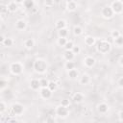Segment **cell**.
I'll return each mask as SVG.
<instances>
[{"mask_svg":"<svg viewBox=\"0 0 123 123\" xmlns=\"http://www.w3.org/2000/svg\"><path fill=\"white\" fill-rule=\"evenodd\" d=\"M10 71L12 72V74L15 75V76H18L22 73L23 71V66L20 62H12L11 65H10Z\"/></svg>","mask_w":123,"mask_h":123,"instance_id":"obj_3","label":"cell"},{"mask_svg":"<svg viewBox=\"0 0 123 123\" xmlns=\"http://www.w3.org/2000/svg\"><path fill=\"white\" fill-rule=\"evenodd\" d=\"M6 109H7V106H6L5 102L1 101V102H0V113H3V112L6 111Z\"/></svg>","mask_w":123,"mask_h":123,"instance_id":"obj_35","label":"cell"},{"mask_svg":"<svg viewBox=\"0 0 123 123\" xmlns=\"http://www.w3.org/2000/svg\"><path fill=\"white\" fill-rule=\"evenodd\" d=\"M72 52H73L75 55L80 54V52H81V48H80V46H78V45H74L73 48H72Z\"/></svg>","mask_w":123,"mask_h":123,"instance_id":"obj_34","label":"cell"},{"mask_svg":"<svg viewBox=\"0 0 123 123\" xmlns=\"http://www.w3.org/2000/svg\"><path fill=\"white\" fill-rule=\"evenodd\" d=\"M73 46H74L73 41H72V40H67V42L65 43V45H64V47H63V48H64L65 50H72Z\"/></svg>","mask_w":123,"mask_h":123,"instance_id":"obj_29","label":"cell"},{"mask_svg":"<svg viewBox=\"0 0 123 123\" xmlns=\"http://www.w3.org/2000/svg\"><path fill=\"white\" fill-rule=\"evenodd\" d=\"M118 86L123 88V77H120V78L118 79Z\"/></svg>","mask_w":123,"mask_h":123,"instance_id":"obj_37","label":"cell"},{"mask_svg":"<svg viewBox=\"0 0 123 123\" xmlns=\"http://www.w3.org/2000/svg\"><path fill=\"white\" fill-rule=\"evenodd\" d=\"M5 38H6V37H4L3 35H1V36H0V43H1V44H2L3 42H4Z\"/></svg>","mask_w":123,"mask_h":123,"instance_id":"obj_40","label":"cell"},{"mask_svg":"<svg viewBox=\"0 0 123 123\" xmlns=\"http://www.w3.org/2000/svg\"><path fill=\"white\" fill-rule=\"evenodd\" d=\"M114 44H115V45H117L118 47L123 46V36H121V35H120L118 37L114 38Z\"/></svg>","mask_w":123,"mask_h":123,"instance_id":"obj_26","label":"cell"},{"mask_svg":"<svg viewBox=\"0 0 123 123\" xmlns=\"http://www.w3.org/2000/svg\"><path fill=\"white\" fill-rule=\"evenodd\" d=\"M122 31H123V25H122Z\"/></svg>","mask_w":123,"mask_h":123,"instance_id":"obj_43","label":"cell"},{"mask_svg":"<svg viewBox=\"0 0 123 123\" xmlns=\"http://www.w3.org/2000/svg\"><path fill=\"white\" fill-rule=\"evenodd\" d=\"M14 2H15V3H17V4H20V3H23V2H24V0H14Z\"/></svg>","mask_w":123,"mask_h":123,"instance_id":"obj_41","label":"cell"},{"mask_svg":"<svg viewBox=\"0 0 123 123\" xmlns=\"http://www.w3.org/2000/svg\"><path fill=\"white\" fill-rule=\"evenodd\" d=\"M23 5L27 9H32L35 6V2H34V0H24Z\"/></svg>","mask_w":123,"mask_h":123,"instance_id":"obj_22","label":"cell"},{"mask_svg":"<svg viewBox=\"0 0 123 123\" xmlns=\"http://www.w3.org/2000/svg\"><path fill=\"white\" fill-rule=\"evenodd\" d=\"M73 33H74V35L75 36H80V35H82L83 34V28L81 27V26H75L74 27V29H73Z\"/></svg>","mask_w":123,"mask_h":123,"instance_id":"obj_27","label":"cell"},{"mask_svg":"<svg viewBox=\"0 0 123 123\" xmlns=\"http://www.w3.org/2000/svg\"><path fill=\"white\" fill-rule=\"evenodd\" d=\"M30 86L33 90H38L41 88V86H40V82L39 80L37 79H33L31 82H30Z\"/></svg>","mask_w":123,"mask_h":123,"instance_id":"obj_11","label":"cell"},{"mask_svg":"<svg viewBox=\"0 0 123 123\" xmlns=\"http://www.w3.org/2000/svg\"><path fill=\"white\" fill-rule=\"evenodd\" d=\"M111 37L114 39V38H116V37H118L120 36V32H119L118 30H113V31H111Z\"/></svg>","mask_w":123,"mask_h":123,"instance_id":"obj_32","label":"cell"},{"mask_svg":"<svg viewBox=\"0 0 123 123\" xmlns=\"http://www.w3.org/2000/svg\"><path fill=\"white\" fill-rule=\"evenodd\" d=\"M56 28H57L58 30L66 28V21L63 20V19H59V20L56 22Z\"/></svg>","mask_w":123,"mask_h":123,"instance_id":"obj_21","label":"cell"},{"mask_svg":"<svg viewBox=\"0 0 123 123\" xmlns=\"http://www.w3.org/2000/svg\"><path fill=\"white\" fill-rule=\"evenodd\" d=\"M11 110H12V112L14 115H20V114H22L23 111H24V107H23V105L20 104V103H14V104H12Z\"/></svg>","mask_w":123,"mask_h":123,"instance_id":"obj_5","label":"cell"},{"mask_svg":"<svg viewBox=\"0 0 123 123\" xmlns=\"http://www.w3.org/2000/svg\"><path fill=\"white\" fill-rule=\"evenodd\" d=\"M46 122H54V119H51V118H48V119H46Z\"/></svg>","mask_w":123,"mask_h":123,"instance_id":"obj_42","label":"cell"},{"mask_svg":"<svg viewBox=\"0 0 123 123\" xmlns=\"http://www.w3.org/2000/svg\"><path fill=\"white\" fill-rule=\"evenodd\" d=\"M26 27H27V23H26L24 20H22V19H19V20H17V21L15 22V28H16L17 30H19V31L25 30Z\"/></svg>","mask_w":123,"mask_h":123,"instance_id":"obj_13","label":"cell"},{"mask_svg":"<svg viewBox=\"0 0 123 123\" xmlns=\"http://www.w3.org/2000/svg\"><path fill=\"white\" fill-rule=\"evenodd\" d=\"M89 82H90V78H89V76L87 74H83L82 77L80 78V84L81 85L85 86V85H87Z\"/></svg>","mask_w":123,"mask_h":123,"instance_id":"obj_20","label":"cell"},{"mask_svg":"<svg viewBox=\"0 0 123 123\" xmlns=\"http://www.w3.org/2000/svg\"><path fill=\"white\" fill-rule=\"evenodd\" d=\"M57 86H58V85H57V83L54 82V81H50L49 84H48V87H49L52 91L56 90V89H57Z\"/></svg>","mask_w":123,"mask_h":123,"instance_id":"obj_30","label":"cell"},{"mask_svg":"<svg viewBox=\"0 0 123 123\" xmlns=\"http://www.w3.org/2000/svg\"><path fill=\"white\" fill-rule=\"evenodd\" d=\"M39 93L43 99H49L52 96V90L48 86L47 87H41L39 89Z\"/></svg>","mask_w":123,"mask_h":123,"instance_id":"obj_8","label":"cell"},{"mask_svg":"<svg viewBox=\"0 0 123 123\" xmlns=\"http://www.w3.org/2000/svg\"><path fill=\"white\" fill-rule=\"evenodd\" d=\"M24 46L25 48L27 49H32L34 46H35V40L33 38H27L25 41H24Z\"/></svg>","mask_w":123,"mask_h":123,"instance_id":"obj_18","label":"cell"},{"mask_svg":"<svg viewBox=\"0 0 123 123\" xmlns=\"http://www.w3.org/2000/svg\"><path fill=\"white\" fill-rule=\"evenodd\" d=\"M111 45L108 40L102 39V40L98 41V43L96 45V50L100 54H107L111 51Z\"/></svg>","mask_w":123,"mask_h":123,"instance_id":"obj_2","label":"cell"},{"mask_svg":"<svg viewBox=\"0 0 123 123\" xmlns=\"http://www.w3.org/2000/svg\"><path fill=\"white\" fill-rule=\"evenodd\" d=\"M64 67H65L66 70H71V69L75 68V63L72 61H66V62L64 64Z\"/></svg>","mask_w":123,"mask_h":123,"instance_id":"obj_25","label":"cell"},{"mask_svg":"<svg viewBox=\"0 0 123 123\" xmlns=\"http://www.w3.org/2000/svg\"><path fill=\"white\" fill-rule=\"evenodd\" d=\"M7 85H8V82H7V81H5L4 79H1V81H0V89L3 91V90H4V88L7 86Z\"/></svg>","mask_w":123,"mask_h":123,"instance_id":"obj_33","label":"cell"},{"mask_svg":"<svg viewBox=\"0 0 123 123\" xmlns=\"http://www.w3.org/2000/svg\"><path fill=\"white\" fill-rule=\"evenodd\" d=\"M48 68V65H47V62L45 60L43 59H37L34 62V69L37 73H39V74H43L46 72Z\"/></svg>","mask_w":123,"mask_h":123,"instance_id":"obj_1","label":"cell"},{"mask_svg":"<svg viewBox=\"0 0 123 123\" xmlns=\"http://www.w3.org/2000/svg\"><path fill=\"white\" fill-rule=\"evenodd\" d=\"M95 62H96V61H95V59L93 57H86L84 60V63H85V65L86 67H92V66H94L95 65Z\"/></svg>","mask_w":123,"mask_h":123,"instance_id":"obj_10","label":"cell"},{"mask_svg":"<svg viewBox=\"0 0 123 123\" xmlns=\"http://www.w3.org/2000/svg\"><path fill=\"white\" fill-rule=\"evenodd\" d=\"M66 42H67L66 37H59V38H58V41H57L58 45L61 46V47H64V45H65Z\"/></svg>","mask_w":123,"mask_h":123,"instance_id":"obj_28","label":"cell"},{"mask_svg":"<svg viewBox=\"0 0 123 123\" xmlns=\"http://www.w3.org/2000/svg\"><path fill=\"white\" fill-rule=\"evenodd\" d=\"M101 14H102V16H103L104 18L110 19V18H111V17L113 16L114 12H113V11H112V9H111V6H106V7H104V8L102 9Z\"/></svg>","mask_w":123,"mask_h":123,"instance_id":"obj_6","label":"cell"},{"mask_svg":"<svg viewBox=\"0 0 123 123\" xmlns=\"http://www.w3.org/2000/svg\"><path fill=\"white\" fill-rule=\"evenodd\" d=\"M5 47H11V46H12V44H13V40L11 38V37H6L5 38V40H4V42L2 43Z\"/></svg>","mask_w":123,"mask_h":123,"instance_id":"obj_24","label":"cell"},{"mask_svg":"<svg viewBox=\"0 0 123 123\" xmlns=\"http://www.w3.org/2000/svg\"><path fill=\"white\" fill-rule=\"evenodd\" d=\"M56 113L58 116L60 117H66L68 115V110H67V107H64L62 105H60L57 107L56 109Z\"/></svg>","mask_w":123,"mask_h":123,"instance_id":"obj_7","label":"cell"},{"mask_svg":"<svg viewBox=\"0 0 123 123\" xmlns=\"http://www.w3.org/2000/svg\"><path fill=\"white\" fill-rule=\"evenodd\" d=\"M118 62H119V64H120L121 66H123V55L119 57V60H118Z\"/></svg>","mask_w":123,"mask_h":123,"instance_id":"obj_38","label":"cell"},{"mask_svg":"<svg viewBox=\"0 0 123 123\" xmlns=\"http://www.w3.org/2000/svg\"><path fill=\"white\" fill-rule=\"evenodd\" d=\"M63 58L65 61H73L75 58V54L72 52V50H65L63 53Z\"/></svg>","mask_w":123,"mask_h":123,"instance_id":"obj_14","label":"cell"},{"mask_svg":"<svg viewBox=\"0 0 123 123\" xmlns=\"http://www.w3.org/2000/svg\"><path fill=\"white\" fill-rule=\"evenodd\" d=\"M95 42H96L95 37H93L91 36H88V37H85V44L87 45V46H92V45L95 44Z\"/></svg>","mask_w":123,"mask_h":123,"instance_id":"obj_16","label":"cell"},{"mask_svg":"<svg viewBox=\"0 0 123 123\" xmlns=\"http://www.w3.org/2000/svg\"><path fill=\"white\" fill-rule=\"evenodd\" d=\"M58 35H59V37H66L68 35V30L66 28L61 29L58 31Z\"/></svg>","mask_w":123,"mask_h":123,"instance_id":"obj_23","label":"cell"},{"mask_svg":"<svg viewBox=\"0 0 123 123\" xmlns=\"http://www.w3.org/2000/svg\"><path fill=\"white\" fill-rule=\"evenodd\" d=\"M113 12L115 14H118V13H121L123 12V2L121 0H115L111 3V5Z\"/></svg>","mask_w":123,"mask_h":123,"instance_id":"obj_4","label":"cell"},{"mask_svg":"<svg viewBox=\"0 0 123 123\" xmlns=\"http://www.w3.org/2000/svg\"><path fill=\"white\" fill-rule=\"evenodd\" d=\"M61 105H62V106H64V107H69L70 102H69V100H68V99H63V100H62Z\"/></svg>","mask_w":123,"mask_h":123,"instance_id":"obj_36","label":"cell"},{"mask_svg":"<svg viewBox=\"0 0 123 123\" xmlns=\"http://www.w3.org/2000/svg\"><path fill=\"white\" fill-rule=\"evenodd\" d=\"M68 77H69L70 79H72V80L77 79V78L79 77V72H78V70H76L75 68H73V69H71V70H68Z\"/></svg>","mask_w":123,"mask_h":123,"instance_id":"obj_19","label":"cell"},{"mask_svg":"<svg viewBox=\"0 0 123 123\" xmlns=\"http://www.w3.org/2000/svg\"><path fill=\"white\" fill-rule=\"evenodd\" d=\"M119 119H120V121H123V110L119 112Z\"/></svg>","mask_w":123,"mask_h":123,"instance_id":"obj_39","label":"cell"},{"mask_svg":"<svg viewBox=\"0 0 123 123\" xmlns=\"http://www.w3.org/2000/svg\"><path fill=\"white\" fill-rule=\"evenodd\" d=\"M39 82H40V86H41V87H47V86H48L49 81H48V80H46L45 78L40 79V80H39Z\"/></svg>","mask_w":123,"mask_h":123,"instance_id":"obj_31","label":"cell"},{"mask_svg":"<svg viewBox=\"0 0 123 123\" xmlns=\"http://www.w3.org/2000/svg\"><path fill=\"white\" fill-rule=\"evenodd\" d=\"M72 100H73L75 103H81V102H83V100H84V95H83L82 93H80V92H76V93L73 95Z\"/></svg>","mask_w":123,"mask_h":123,"instance_id":"obj_17","label":"cell"},{"mask_svg":"<svg viewBox=\"0 0 123 123\" xmlns=\"http://www.w3.org/2000/svg\"><path fill=\"white\" fill-rule=\"evenodd\" d=\"M7 11H9L10 12H15L17 11V3H15L14 1L9 3L7 5Z\"/></svg>","mask_w":123,"mask_h":123,"instance_id":"obj_15","label":"cell"},{"mask_svg":"<svg viewBox=\"0 0 123 123\" xmlns=\"http://www.w3.org/2000/svg\"><path fill=\"white\" fill-rule=\"evenodd\" d=\"M77 7H78V5H77V3L74 0H69V1L66 2V10L68 12H74V11H76Z\"/></svg>","mask_w":123,"mask_h":123,"instance_id":"obj_9","label":"cell"},{"mask_svg":"<svg viewBox=\"0 0 123 123\" xmlns=\"http://www.w3.org/2000/svg\"><path fill=\"white\" fill-rule=\"evenodd\" d=\"M97 111H98V112L104 114V113H106L109 111V106L106 103H100L97 106Z\"/></svg>","mask_w":123,"mask_h":123,"instance_id":"obj_12","label":"cell"}]
</instances>
